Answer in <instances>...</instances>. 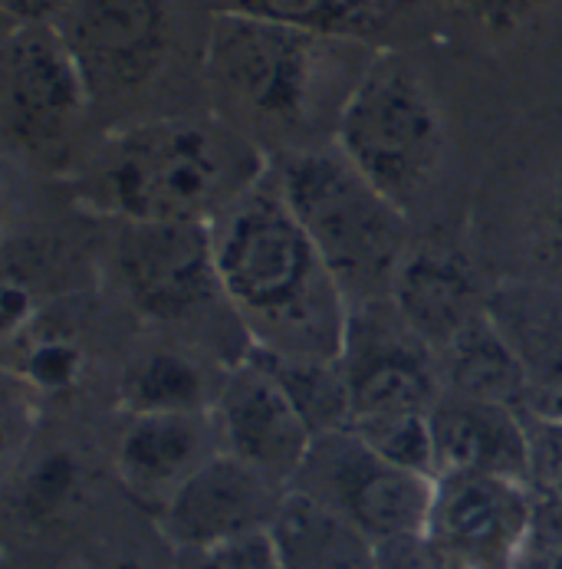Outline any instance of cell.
Returning a JSON list of instances; mask_svg holds the SVG:
<instances>
[{
  "label": "cell",
  "mask_w": 562,
  "mask_h": 569,
  "mask_svg": "<svg viewBox=\"0 0 562 569\" xmlns=\"http://www.w3.org/2000/svg\"><path fill=\"white\" fill-rule=\"evenodd\" d=\"M486 293L474 267L448 247H411L389 300L438 356L486 313Z\"/></svg>",
  "instance_id": "17"
},
{
  "label": "cell",
  "mask_w": 562,
  "mask_h": 569,
  "mask_svg": "<svg viewBox=\"0 0 562 569\" xmlns=\"http://www.w3.org/2000/svg\"><path fill=\"white\" fill-rule=\"evenodd\" d=\"M486 317L530 379L526 418L562 421V287L500 283L486 293Z\"/></svg>",
  "instance_id": "16"
},
{
  "label": "cell",
  "mask_w": 562,
  "mask_h": 569,
  "mask_svg": "<svg viewBox=\"0 0 562 569\" xmlns=\"http://www.w3.org/2000/svg\"><path fill=\"white\" fill-rule=\"evenodd\" d=\"M238 13L280 20L320 37L355 40L382 23L385 3L375 0H238Z\"/></svg>",
  "instance_id": "22"
},
{
  "label": "cell",
  "mask_w": 562,
  "mask_h": 569,
  "mask_svg": "<svg viewBox=\"0 0 562 569\" xmlns=\"http://www.w3.org/2000/svg\"><path fill=\"white\" fill-rule=\"evenodd\" d=\"M92 96L57 27H10L0 63V119L13 152L57 162L70 152Z\"/></svg>",
  "instance_id": "6"
},
{
  "label": "cell",
  "mask_w": 562,
  "mask_h": 569,
  "mask_svg": "<svg viewBox=\"0 0 562 569\" xmlns=\"http://www.w3.org/2000/svg\"><path fill=\"white\" fill-rule=\"evenodd\" d=\"M332 139L404 211L431 188L444 162L441 109L424 73L395 50L369 60L335 116Z\"/></svg>",
  "instance_id": "5"
},
{
  "label": "cell",
  "mask_w": 562,
  "mask_h": 569,
  "mask_svg": "<svg viewBox=\"0 0 562 569\" xmlns=\"http://www.w3.org/2000/svg\"><path fill=\"white\" fill-rule=\"evenodd\" d=\"M339 366L352 399V425L431 415L444 392L438 352L404 323L389 297L352 303Z\"/></svg>",
  "instance_id": "8"
},
{
  "label": "cell",
  "mask_w": 562,
  "mask_h": 569,
  "mask_svg": "<svg viewBox=\"0 0 562 569\" xmlns=\"http://www.w3.org/2000/svg\"><path fill=\"white\" fill-rule=\"evenodd\" d=\"M533 520V485L481 471H448L434 478L424 530L471 569H523Z\"/></svg>",
  "instance_id": "9"
},
{
  "label": "cell",
  "mask_w": 562,
  "mask_h": 569,
  "mask_svg": "<svg viewBox=\"0 0 562 569\" xmlns=\"http://www.w3.org/2000/svg\"><path fill=\"white\" fill-rule=\"evenodd\" d=\"M112 569H149L145 563H139V560H122V563H116Z\"/></svg>",
  "instance_id": "32"
},
{
  "label": "cell",
  "mask_w": 562,
  "mask_h": 569,
  "mask_svg": "<svg viewBox=\"0 0 562 569\" xmlns=\"http://www.w3.org/2000/svg\"><path fill=\"white\" fill-rule=\"evenodd\" d=\"M221 445L214 408L204 411H145L132 415L119 435L116 471L129 493L155 513L178 488L201 471Z\"/></svg>",
  "instance_id": "14"
},
{
  "label": "cell",
  "mask_w": 562,
  "mask_h": 569,
  "mask_svg": "<svg viewBox=\"0 0 562 569\" xmlns=\"http://www.w3.org/2000/svg\"><path fill=\"white\" fill-rule=\"evenodd\" d=\"M273 168L290 211L349 303L389 297L411 250L408 211L385 198L335 146L293 149Z\"/></svg>",
  "instance_id": "3"
},
{
  "label": "cell",
  "mask_w": 562,
  "mask_h": 569,
  "mask_svg": "<svg viewBox=\"0 0 562 569\" xmlns=\"http://www.w3.org/2000/svg\"><path fill=\"white\" fill-rule=\"evenodd\" d=\"M211 238L224 300L253 349L339 359L352 303L290 211L273 164L211 224Z\"/></svg>",
  "instance_id": "1"
},
{
  "label": "cell",
  "mask_w": 562,
  "mask_h": 569,
  "mask_svg": "<svg viewBox=\"0 0 562 569\" xmlns=\"http://www.w3.org/2000/svg\"><path fill=\"white\" fill-rule=\"evenodd\" d=\"M122 406L129 415L145 411H204L208 402V376L198 362L181 352L159 349L142 356L122 382Z\"/></svg>",
  "instance_id": "21"
},
{
  "label": "cell",
  "mask_w": 562,
  "mask_h": 569,
  "mask_svg": "<svg viewBox=\"0 0 562 569\" xmlns=\"http://www.w3.org/2000/svg\"><path fill=\"white\" fill-rule=\"evenodd\" d=\"M178 569H283L270 533H250L208 550H181Z\"/></svg>",
  "instance_id": "24"
},
{
  "label": "cell",
  "mask_w": 562,
  "mask_h": 569,
  "mask_svg": "<svg viewBox=\"0 0 562 569\" xmlns=\"http://www.w3.org/2000/svg\"><path fill=\"white\" fill-rule=\"evenodd\" d=\"M13 27H57L77 0H0Z\"/></svg>",
  "instance_id": "29"
},
{
  "label": "cell",
  "mask_w": 562,
  "mask_h": 569,
  "mask_svg": "<svg viewBox=\"0 0 562 569\" xmlns=\"http://www.w3.org/2000/svg\"><path fill=\"white\" fill-rule=\"evenodd\" d=\"M293 488L339 510L375 543L428 527L434 478L382 458L352 428L317 435Z\"/></svg>",
  "instance_id": "7"
},
{
  "label": "cell",
  "mask_w": 562,
  "mask_h": 569,
  "mask_svg": "<svg viewBox=\"0 0 562 569\" xmlns=\"http://www.w3.org/2000/svg\"><path fill=\"white\" fill-rule=\"evenodd\" d=\"M523 569H562V547H556V550H546V553H533V557H526Z\"/></svg>",
  "instance_id": "31"
},
{
  "label": "cell",
  "mask_w": 562,
  "mask_h": 569,
  "mask_svg": "<svg viewBox=\"0 0 562 569\" xmlns=\"http://www.w3.org/2000/svg\"><path fill=\"white\" fill-rule=\"evenodd\" d=\"M438 362H441L444 389L471 396V399H483V402H500V406H510L526 415L530 379L486 313L468 326L438 356Z\"/></svg>",
  "instance_id": "19"
},
{
  "label": "cell",
  "mask_w": 562,
  "mask_h": 569,
  "mask_svg": "<svg viewBox=\"0 0 562 569\" xmlns=\"http://www.w3.org/2000/svg\"><path fill=\"white\" fill-rule=\"evenodd\" d=\"M352 431L372 445L382 458L402 465L408 471L438 475L434 461V438H431V415H392V418H372L352 425Z\"/></svg>",
  "instance_id": "23"
},
{
  "label": "cell",
  "mask_w": 562,
  "mask_h": 569,
  "mask_svg": "<svg viewBox=\"0 0 562 569\" xmlns=\"http://www.w3.org/2000/svg\"><path fill=\"white\" fill-rule=\"evenodd\" d=\"M267 168L231 122L164 116L109 136L89 184L126 224H214Z\"/></svg>",
  "instance_id": "2"
},
{
  "label": "cell",
  "mask_w": 562,
  "mask_h": 569,
  "mask_svg": "<svg viewBox=\"0 0 562 569\" xmlns=\"http://www.w3.org/2000/svg\"><path fill=\"white\" fill-rule=\"evenodd\" d=\"M250 352L277 376V382L287 389L293 406L313 428V435L352 428V399L339 359H290L253 346Z\"/></svg>",
  "instance_id": "20"
},
{
  "label": "cell",
  "mask_w": 562,
  "mask_h": 569,
  "mask_svg": "<svg viewBox=\"0 0 562 569\" xmlns=\"http://www.w3.org/2000/svg\"><path fill=\"white\" fill-rule=\"evenodd\" d=\"M116 267L129 300L161 323H178L224 297L211 224H126Z\"/></svg>",
  "instance_id": "11"
},
{
  "label": "cell",
  "mask_w": 562,
  "mask_h": 569,
  "mask_svg": "<svg viewBox=\"0 0 562 569\" xmlns=\"http://www.w3.org/2000/svg\"><path fill=\"white\" fill-rule=\"evenodd\" d=\"M89 96H129L155 80L174 40L171 0H77L57 23Z\"/></svg>",
  "instance_id": "10"
},
{
  "label": "cell",
  "mask_w": 562,
  "mask_h": 569,
  "mask_svg": "<svg viewBox=\"0 0 562 569\" xmlns=\"http://www.w3.org/2000/svg\"><path fill=\"white\" fill-rule=\"evenodd\" d=\"M543 234H546V244H550L556 267L562 270V174L553 181V191H550V201H546Z\"/></svg>",
  "instance_id": "30"
},
{
  "label": "cell",
  "mask_w": 562,
  "mask_h": 569,
  "mask_svg": "<svg viewBox=\"0 0 562 569\" xmlns=\"http://www.w3.org/2000/svg\"><path fill=\"white\" fill-rule=\"evenodd\" d=\"M448 3H454L458 10L471 13L474 20H481L493 30H506V27H516L520 20L533 17L550 0H448Z\"/></svg>",
  "instance_id": "28"
},
{
  "label": "cell",
  "mask_w": 562,
  "mask_h": 569,
  "mask_svg": "<svg viewBox=\"0 0 562 569\" xmlns=\"http://www.w3.org/2000/svg\"><path fill=\"white\" fill-rule=\"evenodd\" d=\"M375 3H392V0H375Z\"/></svg>",
  "instance_id": "33"
},
{
  "label": "cell",
  "mask_w": 562,
  "mask_h": 569,
  "mask_svg": "<svg viewBox=\"0 0 562 569\" xmlns=\"http://www.w3.org/2000/svg\"><path fill=\"white\" fill-rule=\"evenodd\" d=\"M533 458H536V485L553 490L562 500V421H533Z\"/></svg>",
  "instance_id": "27"
},
{
  "label": "cell",
  "mask_w": 562,
  "mask_h": 569,
  "mask_svg": "<svg viewBox=\"0 0 562 569\" xmlns=\"http://www.w3.org/2000/svg\"><path fill=\"white\" fill-rule=\"evenodd\" d=\"M379 567L382 569H471L461 563L444 543H438L428 530L395 537L379 543Z\"/></svg>",
  "instance_id": "26"
},
{
  "label": "cell",
  "mask_w": 562,
  "mask_h": 569,
  "mask_svg": "<svg viewBox=\"0 0 562 569\" xmlns=\"http://www.w3.org/2000/svg\"><path fill=\"white\" fill-rule=\"evenodd\" d=\"M214 418L224 451L238 455L283 488H293L317 435L277 376L253 352L221 382Z\"/></svg>",
  "instance_id": "13"
},
{
  "label": "cell",
  "mask_w": 562,
  "mask_h": 569,
  "mask_svg": "<svg viewBox=\"0 0 562 569\" xmlns=\"http://www.w3.org/2000/svg\"><path fill=\"white\" fill-rule=\"evenodd\" d=\"M431 438L438 475L481 471L526 485L536 481L533 428L516 408L444 389L431 408Z\"/></svg>",
  "instance_id": "15"
},
{
  "label": "cell",
  "mask_w": 562,
  "mask_h": 569,
  "mask_svg": "<svg viewBox=\"0 0 562 569\" xmlns=\"http://www.w3.org/2000/svg\"><path fill=\"white\" fill-rule=\"evenodd\" d=\"M352 47L355 40L218 10L204 43V77L211 92L247 122L303 129L322 112Z\"/></svg>",
  "instance_id": "4"
},
{
  "label": "cell",
  "mask_w": 562,
  "mask_h": 569,
  "mask_svg": "<svg viewBox=\"0 0 562 569\" xmlns=\"http://www.w3.org/2000/svg\"><path fill=\"white\" fill-rule=\"evenodd\" d=\"M23 376L53 392V389H70L80 376V349L70 346L67 339H40L23 352Z\"/></svg>",
  "instance_id": "25"
},
{
  "label": "cell",
  "mask_w": 562,
  "mask_h": 569,
  "mask_svg": "<svg viewBox=\"0 0 562 569\" xmlns=\"http://www.w3.org/2000/svg\"><path fill=\"white\" fill-rule=\"evenodd\" d=\"M267 533L283 569H382L365 530L297 488L287 490Z\"/></svg>",
  "instance_id": "18"
},
{
  "label": "cell",
  "mask_w": 562,
  "mask_h": 569,
  "mask_svg": "<svg viewBox=\"0 0 562 569\" xmlns=\"http://www.w3.org/2000/svg\"><path fill=\"white\" fill-rule=\"evenodd\" d=\"M287 490L238 455L218 451L161 507L159 527L178 553L267 533Z\"/></svg>",
  "instance_id": "12"
}]
</instances>
